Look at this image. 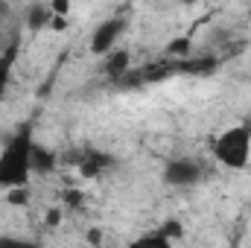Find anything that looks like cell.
<instances>
[{
    "label": "cell",
    "mask_w": 251,
    "mask_h": 248,
    "mask_svg": "<svg viewBox=\"0 0 251 248\" xmlns=\"http://www.w3.org/2000/svg\"><path fill=\"white\" fill-rule=\"evenodd\" d=\"M32 128L21 125L6 146L0 149V190L12 193V190H24L32 178V164H29V152H32Z\"/></svg>",
    "instance_id": "6da1fadb"
},
{
    "label": "cell",
    "mask_w": 251,
    "mask_h": 248,
    "mask_svg": "<svg viewBox=\"0 0 251 248\" xmlns=\"http://www.w3.org/2000/svg\"><path fill=\"white\" fill-rule=\"evenodd\" d=\"M210 155L219 167L231 170V173H243L251 164V120L222 128L219 134H213L210 140Z\"/></svg>",
    "instance_id": "7a4b0ae2"
},
{
    "label": "cell",
    "mask_w": 251,
    "mask_h": 248,
    "mask_svg": "<svg viewBox=\"0 0 251 248\" xmlns=\"http://www.w3.org/2000/svg\"><path fill=\"white\" fill-rule=\"evenodd\" d=\"M161 178H164V184L170 187H196L201 178H204V164L199 161V158H173V161H167L164 164V173H161Z\"/></svg>",
    "instance_id": "3957f363"
},
{
    "label": "cell",
    "mask_w": 251,
    "mask_h": 248,
    "mask_svg": "<svg viewBox=\"0 0 251 248\" xmlns=\"http://www.w3.org/2000/svg\"><path fill=\"white\" fill-rule=\"evenodd\" d=\"M123 32H126V18H108V21L97 24L94 35H91V53L105 59L108 53H114V44L120 41Z\"/></svg>",
    "instance_id": "277c9868"
},
{
    "label": "cell",
    "mask_w": 251,
    "mask_h": 248,
    "mask_svg": "<svg viewBox=\"0 0 251 248\" xmlns=\"http://www.w3.org/2000/svg\"><path fill=\"white\" fill-rule=\"evenodd\" d=\"M29 164H32V175H50L56 170V152L35 140L29 152Z\"/></svg>",
    "instance_id": "5b68a950"
},
{
    "label": "cell",
    "mask_w": 251,
    "mask_h": 248,
    "mask_svg": "<svg viewBox=\"0 0 251 248\" xmlns=\"http://www.w3.org/2000/svg\"><path fill=\"white\" fill-rule=\"evenodd\" d=\"M123 248H173V240H170V237H164L161 231H146V234H140V237L128 240Z\"/></svg>",
    "instance_id": "8992f818"
},
{
    "label": "cell",
    "mask_w": 251,
    "mask_h": 248,
    "mask_svg": "<svg viewBox=\"0 0 251 248\" xmlns=\"http://www.w3.org/2000/svg\"><path fill=\"white\" fill-rule=\"evenodd\" d=\"M53 21V12H50V3H32L26 9V24L32 29H41V26H50Z\"/></svg>",
    "instance_id": "52a82bcc"
},
{
    "label": "cell",
    "mask_w": 251,
    "mask_h": 248,
    "mask_svg": "<svg viewBox=\"0 0 251 248\" xmlns=\"http://www.w3.org/2000/svg\"><path fill=\"white\" fill-rule=\"evenodd\" d=\"M105 70L111 73V76H120L128 70V53L126 50H114V53H108L105 56Z\"/></svg>",
    "instance_id": "ba28073f"
},
{
    "label": "cell",
    "mask_w": 251,
    "mask_h": 248,
    "mask_svg": "<svg viewBox=\"0 0 251 248\" xmlns=\"http://www.w3.org/2000/svg\"><path fill=\"white\" fill-rule=\"evenodd\" d=\"M0 248H41V243H38V240H29V237L0 234Z\"/></svg>",
    "instance_id": "9c48e42d"
},
{
    "label": "cell",
    "mask_w": 251,
    "mask_h": 248,
    "mask_svg": "<svg viewBox=\"0 0 251 248\" xmlns=\"http://www.w3.org/2000/svg\"><path fill=\"white\" fill-rule=\"evenodd\" d=\"M158 231H161V234H164V237H170V240H173V243H176V240H181V237H184V225H181V222H178V219H170V222H164V225H161V228H158Z\"/></svg>",
    "instance_id": "30bf717a"
},
{
    "label": "cell",
    "mask_w": 251,
    "mask_h": 248,
    "mask_svg": "<svg viewBox=\"0 0 251 248\" xmlns=\"http://www.w3.org/2000/svg\"><path fill=\"white\" fill-rule=\"evenodd\" d=\"M9 67H12V59L9 56H3L0 59V91L6 88V82H9Z\"/></svg>",
    "instance_id": "8fae6325"
},
{
    "label": "cell",
    "mask_w": 251,
    "mask_h": 248,
    "mask_svg": "<svg viewBox=\"0 0 251 248\" xmlns=\"http://www.w3.org/2000/svg\"><path fill=\"white\" fill-rule=\"evenodd\" d=\"M62 222V210H50L47 213V225H59Z\"/></svg>",
    "instance_id": "7c38bea8"
},
{
    "label": "cell",
    "mask_w": 251,
    "mask_h": 248,
    "mask_svg": "<svg viewBox=\"0 0 251 248\" xmlns=\"http://www.w3.org/2000/svg\"><path fill=\"white\" fill-rule=\"evenodd\" d=\"M67 201H70V204H79V201H82V196H79V193H73V190H70V193H67Z\"/></svg>",
    "instance_id": "4fadbf2b"
}]
</instances>
